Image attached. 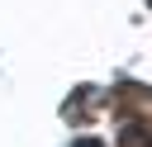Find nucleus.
I'll return each instance as SVG.
<instances>
[{
	"label": "nucleus",
	"mask_w": 152,
	"mask_h": 147,
	"mask_svg": "<svg viewBox=\"0 0 152 147\" xmlns=\"http://www.w3.org/2000/svg\"><path fill=\"white\" fill-rule=\"evenodd\" d=\"M124 142H128V147H147V128H142V123H128V128H124Z\"/></svg>",
	"instance_id": "obj_1"
},
{
	"label": "nucleus",
	"mask_w": 152,
	"mask_h": 147,
	"mask_svg": "<svg viewBox=\"0 0 152 147\" xmlns=\"http://www.w3.org/2000/svg\"><path fill=\"white\" fill-rule=\"evenodd\" d=\"M76 147H104V142H100V138H81Z\"/></svg>",
	"instance_id": "obj_2"
}]
</instances>
